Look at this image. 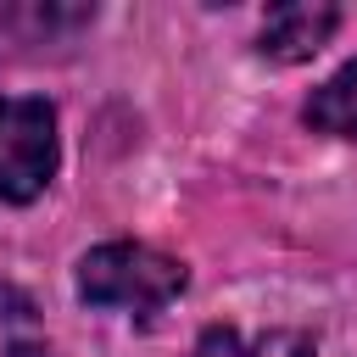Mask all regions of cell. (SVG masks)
<instances>
[{
	"instance_id": "cell-7",
	"label": "cell",
	"mask_w": 357,
	"mask_h": 357,
	"mask_svg": "<svg viewBox=\"0 0 357 357\" xmlns=\"http://www.w3.org/2000/svg\"><path fill=\"white\" fill-rule=\"evenodd\" d=\"M190 357H251L245 346H240V335L234 329H206L201 340H195V351Z\"/></svg>"
},
{
	"instance_id": "cell-3",
	"label": "cell",
	"mask_w": 357,
	"mask_h": 357,
	"mask_svg": "<svg viewBox=\"0 0 357 357\" xmlns=\"http://www.w3.org/2000/svg\"><path fill=\"white\" fill-rule=\"evenodd\" d=\"M340 28V6H324V0H296V6H273L262 17V39L257 50L279 67H296V61H312L329 33Z\"/></svg>"
},
{
	"instance_id": "cell-5",
	"label": "cell",
	"mask_w": 357,
	"mask_h": 357,
	"mask_svg": "<svg viewBox=\"0 0 357 357\" xmlns=\"http://www.w3.org/2000/svg\"><path fill=\"white\" fill-rule=\"evenodd\" d=\"M307 128L312 134H329V139H357V61H346L340 73H329L307 106H301Z\"/></svg>"
},
{
	"instance_id": "cell-1",
	"label": "cell",
	"mask_w": 357,
	"mask_h": 357,
	"mask_svg": "<svg viewBox=\"0 0 357 357\" xmlns=\"http://www.w3.org/2000/svg\"><path fill=\"white\" fill-rule=\"evenodd\" d=\"M190 284V268L145 240H106L78 257V301L100 312H162Z\"/></svg>"
},
{
	"instance_id": "cell-2",
	"label": "cell",
	"mask_w": 357,
	"mask_h": 357,
	"mask_svg": "<svg viewBox=\"0 0 357 357\" xmlns=\"http://www.w3.org/2000/svg\"><path fill=\"white\" fill-rule=\"evenodd\" d=\"M61 167L56 106L45 95H0V201L28 206Z\"/></svg>"
},
{
	"instance_id": "cell-8",
	"label": "cell",
	"mask_w": 357,
	"mask_h": 357,
	"mask_svg": "<svg viewBox=\"0 0 357 357\" xmlns=\"http://www.w3.org/2000/svg\"><path fill=\"white\" fill-rule=\"evenodd\" d=\"M251 357H318V351H312L301 335H268V340H262Z\"/></svg>"
},
{
	"instance_id": "cell-6",
	"label": "cell",
	"mask_w": 357,
	"mask_h": 357,
	"mask_svg": "<svg viewBox=\"0 0 357 357\" xmlns=\"http://www.w3.org/2000/svg\"><path fill=\"white\" fill-rule=\"evenodd\" d=\"M0 357H61L33 312V301L0 279Z\"/></svg>"
},
{
	"instance_id": "cell-4",
	"label": "cell",
	"mask_w": 357,
	"mask_h": 357,
	"mask_svg": "<svg viewBox=\"0 0 357 357\" xmlns=\"http://www.w3.org/2000/svg\"><path fill=\"white\" fill-rule=\"evenodd\" d=\"M89 22H95V6H6L0 45H67Z\"/></svg>"
}]
</instances>
